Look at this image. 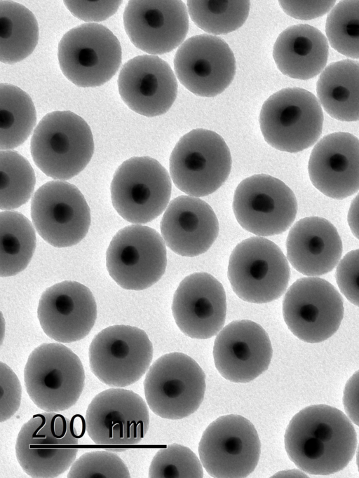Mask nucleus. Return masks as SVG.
Segmentation results:
<instances>
[{
	"instance_id": "nucleus-20",
	"label": "nucleus",
	"mask_w": 359,
	"mask_h": 478,
	"mask_svg": "<svg viewBox=\"0 0 359 478\" xmlns=\"http://www.w3.org/2000/svg\"><path fill=\"white\" fill-rule=\"evenodd\" d=\"M273 350L266 331L249 320L230 322L217 334L213 346L215 365L226 380L248 383L269 367Z\"/></svg>"
},
{
	"instance_id": "nucleus-24",
	"label": "nucleus",
	"mask_w": 359,
	"mask_h": 478,
	"mask_svg": "<svg viewBox=\"0 0 359 478\" xmlns=\"http://www.w3.org/2000/svg\"><path fill=\"white\" fill-rule=\"evenodd\" d=\"M310 180L326 196L341 200L359 190V139L337 132L323 137L309 161Z\"/></svg>"
},
{
	"instance_id": "nucleus-34",
	"label": "nucleus",
	"mask_w": 359,
	"mask_h": 478,
	"mask_svg": "<svg viewBox=\"0 0 359 478\" xmlns=\"http://www.w3.org/2000/svg\"><path fill=\"white\" fill-rule=\"evenodd\" d=\"M325 31L335 50L359 58V1H341L336 4L327 17Z\"/></svg>"
},
{
	"instance_id": "nucleus-15",
	"label": "nucleus",
	"mask_w": 359,
	"mask_h": 478,
	"mask_svg": "<svg viewBox=\"0 0 359 478\" xmlns=\"http://www.w3.org/2000/svg\"><path fill=\"white\" fill-rule=\"evenodd\" d=\"M233 211L238 224L257 236L285 232L293 223L297 202L281 180L265 174L247 177L238 185Z\"/></svg>"
},
{
	"instance_id": "nucleus-3",
	"label": "nucleus",
	"mask_w": 359,
	"mask_h": 478,
	"mask_svg": "<svg viewBox=\"0 0 359 478\" xmlns=\"http://www.w3.org/2000/svg\"><path fill=\"white\" fill-rule=\"evenodd\" d=\"M32 158L47 176L67 180L90 162L94 141L88 123L70 111L47 114L34 130L30 144Z\"/></svg>"
},
{
	"instance_id": "nucleus-28",
	"label": "nucleus",
	"mask_w": 359,
	"mask_h": 478,
	"mask_svg": "<svg viewBox=\"0 0 359 478\" xmlns=\"http://www.w3.org/2000/svg\"><path fill=\"white\" fill-rule=\"evenodd\" d=\"M320 105L341 121H359V62L344 60L330 64L316 84Z\"/></svg>"
},
{
	"instance_id": "nucleus-32",
	"label": "nucleus",
	"mask_w": 359,
	"mask_h": 478,
	"mask_svg": "<svg viewBox=\"0 0 359 478\" xmlns=\"http://www.w3.org/2000/svg\"><path fill=\"white\" fill-rule=\"evenodd\" d=\"M187 6L191 20L199 28L212 34H225L244 24L250 1L191 0Z\"/></svg>"
},
{
	"instance_id": "nucleus-16",
	"label": "nucleus",
	"mask_w": 359,
	"mask_h": 478,
	"mask_svg": "<svg viewBox=\"0 0 359 478\" xmlns=\"http://www.w3.org/2000/svg\"><path fill=\"white\" fill-rule=\"evenodd\" d=\"M88 435L97 445L131 446L139 444L149 428L147 403L137 393L111 388L96 395L85 416Z\"/></svg>"
},
{
	"instance_id": "nucleus-7",
	"label": "nucleus",
	"mask_w": 359,
	"mask_h": 478,
	"mask_svg": "<svg viewBox=\"0 0 359 478\" xmlns=\"http://www.w3.org/2000/svg\"><path fill=\"white\" fill-rule=\"evenodd\" d=\"M290 277L287 259L280 247L260 236L238 243L228 265V278L234 293L242 300L264 303L285 292Z\"/></svg>"
},
{
	"instance_id": "nucleus-33",
	"label": "nucleus",
	"mask_w": 359,
	"mask_h": 478,
	"mask_svg": "<svg viewBox=\"0 0 359 478\" xmlns=\"http://www.w3.org/2000/svg\"><path fill=\"white\" fill-rule=\"evenodd\" d=\"M1 200L2 210H11L25 204L31 197L36 182L29 161L13 150H1Z\"/></svg>"
},
{
	"instance_id": "nucleus-40",
	"label": "nucleus",
	"mask_w": 359,
	"mask_h": 478,
	"mask_svg": "<svg viewBox=\"0 0 359 478\" xmlns=\"http://www.w3.org/2000/svg\"><path fill=\"white\" fill-rule=\"evenodd\" d=\"M279 4L288 15L299 20H311L330 11L335 1H279Z\"/></svg>"
},
{
	"instance_id": "nucleus-13",
	"label": "nucleus",
	"mask_w": 359,
	"mask_h": 478,
	"mask_svg": "<svg viewBox=\"0 0 359 478\" xmlns=\"http://www.w3.org/2000/svg\"><path fill=\"white\" fill-rule=\"evenodd\" d=\"M165 242L154 228L133 224L118 231L106 253L109 274L121 287L143 290L157 282L167 264Z\"/></svg>"
},
{
	"instance_id": "nucleus-8",
	"label": "nucleus",
	"mask_w": 359,
	"mask_h": 478,
	"mask_svg": "<svg viewBox=\"0 0 359 478\" xmlns=\"http://www.w3.org/2000/svg\"><path fill=\"white\" fill-rule=\"evenodd\" d=\"M144 390L149 409L166 419H182L201 406L205 376L198 363L182 353L162 355L149 368Z\"/></svg>"
},
{
	"instance_id": "nucleus-22",
	"label": "nucleus",
	"mask_w": 359,
	"mask_h": 478,
	"mask_svg": "<svg viewBox=\"0 0 359 478\" xmlns=\"http://www.w3.org/2000/svg\"><path fill=\"white\" fill-rule=\"evenodd\" d=\"M172 312L175 321L186 336L207 339L223 328L226 299L222 285L207 273L185 277L173 295Z\"/></svg>"
},
{
	"instance_id": "nucleus-26",
	"label": "nucleus",
	"mask_w": 359,
	"mask_h": 478,
	"mask_svg": "<svg viewBox=\"0 0 359 478\" xmlns=\"http://www.w3.org/2000/svg\"><path fill=\"white\" fill-rule=\"evenodd\" d=\"M287 257L298 272L316 277L330 272L340 261L342 243L328 220L308 217L297 221L286 240Z\"/></svg>"
},
{
	"instance_id": "nucleus-9",
	"label": "nucleus",
	"mask_w": 359,
	"mask_h": 478,
	"mask_svg": "<svg viewBox=\"0 0 359 478\" xmlns=\"http://www.w3.org/2000/svg\"><path fill=\"white\" fill-rule=\"evenodd\" d=\"M57 57L68 80L89 88L102 86L116 74L122 52L119 41L108 28L86 23L64 34L58 44Z\"/></svg>"
},
{
	"instance_id": "nucleus-30",
	"label": "nucleus",
	"mask_w": 359,
	"mask_h": 478,
	"mask_svg": "<svg viewBox=\"0 0 359 478\" xmlns=\"http://www.w3.org/2000/svg\"><path fill=\"white\" fill-rule=\"evenodd\" d=\"M0 275L9 277L23 271L36 247V235L30 221L20 212L5 210L0 214Z\"/></svg>"
},
{
	"instance_id": "nucleus-4",
	"label": "nucleus",
	"mask_w": 359,
	"mask_h": 478,
	"mask_svg": "<svg viewBox=\"0 0 359 478\" xmlns=\"http://www.w3.org/2000/svg\"><path fill=\"white\" fill-rule=\"evenodd\" d=\"M85 371L78 355L60 343H45L29 354L24 369L26 391L46 412L73 407L85 385Z\"/></svg>"
},
{
	"instance_id": "nucleus-18",
	"label": "nucleus",
	"mask_w": 359,
	"mask_h": 478,
	"mask_svg": "<svg viewBox=\"0 0 359 478\" xmlns=\"http://www.w3.org/2000/svg\"><path fill=\"white\" fill-rule=\"evenodd\" d=\"M174 68L187 89L196 95L210 97L230 85L236 73V60L223 39L200 34L181 44L175 55Z\"/></svg>"
},
{
	"instance_id": "nucleus-1",
	"label": "nucleus",
	"mask_w": 359,
	"mask_h": 478,
	"mask_svg": "<svg viewBox=\"0 0 359 478\" xmlns=\"http://www.w3.org/2000/svg\"><path fill=\"white\" fill-rule=\"evenodd\" d=\"M284 442L290 459L302 471L315 475L344 469L357 446L349 418L325 404L309 406L296 414L287 427Z\"/></svg>"
},
{
	"instance_id": "nucleus-11",
	"label": "nucleus",
	"mask_w": 359,
	"mask_h": 478,
	"mask_svg": "<svg viewBox=\"0 0 359 478\" xmlns=\"http://www.w3.org/2000/svg\"><path fill=\"white\" fill-rule=\"evenodd\" d=\"M91 371L102 383L124 388L148 371L153 346L142 329L130 325L109 326L95 336L89 347Z\"/></svg>"
},
{
	"instance_id": "nucleus-19",
	"label": "nucleus",
	"mask_w": 359,
	"mask_h": 478,
	"mask_svg": "<svg viewBox=\"0 0 359 478\" xmlns=\"http://www.w3.org/2000/svg\"><path fill=\"white\" fill-rule=\"evenodd\" d=\"M125 30L142 51L164 54L180 46L189 29L188 12L180 0L129 1L123 13Z\"/></svg>"
},
{
	"instance_id": "nucleus-10",
	"label": "nucleus",
	"mask_w": 359,
	"mask_h": 478,
	"mask_svg": "<svg viewBox=\"0 0 359 478\" xmlns=\"http://www.w3.org/2000/svg\"><path fill=\"white\" fill-rule=\"evenodd\" d=\"M172 184L165 168L149 156L133 157L116 170L111 183L112 205L125 220L148 223L167 208Z\"/></svg>"
},
{
	"instance_id": "nucleus-38",
	"label": "nucleus",
	"mask_w": 359,
	"mask_h": 478,
	"mask_svg": "<svg viewBox=\"0 0 359 478\" xmlns=\"http://www.w3.org/2000/svg\"><path fill=\"white\" fill-rule=\"evenodd\" d=\"M1 400L0 422L10 419L19 409L22 398L20 381L7 364L0 363Z\"/></svg>"
},
{
	"instance_id": "nucleus-12",
	"label": "nucleus",
	"mask_w": 359,
	"mask_h": 478,
	"mask_svg": "<svg viewBox=\"0 0 359 478\" xmlns=\"http://www.w3.org/2000/svg\"><path fill=\"white\" fill-rule=\"evenodd\" d=\"M261 444L253 424L241 415L219 417L205 430L198 445L201 462L212 477L243 478L259 462Z\"/></svg>"
},
{
	"instance_id": "nucleus-43",
	"label": "nucleus",
	"mask_w": 359,
	"mask_h": 478,
	"mask_svg": "<svg viewBox=\"0 0 359 478\" xmlns=\"http://www.w3.org/2000/svg\"><path fill=\"white\" fill-rule=\"evenodd\" d=\"M356 463H357V466H358V472H359V446H358V449H357Z\"/></svg>"
},
{
	"instance_id": "nucleus-25",
	"label": "nucleus",
	"mask_w": 359,
	"mask_h": 478,
	"mask_svg": "<svg viewBox=\"0 0 359 478\" xmlns=\"http://www.w3.org/2000/svg\"><path fill=\"white\" fill-rule=\"evenodd\" d=\"M161 233L175 253L193 257L205 253L212 245L219 233V222L212 208L203 200L180 196L165 209Z\"/></svg>"
},
{
	"instance_id": "nucleus-14",
	"label": "nucleus",
	"mask_w": 359,
	"mask_h": 478,
	"mask_svg": "<svg viewBox=\"0 0 359 478\" xmlns=\"http://www.w3.org/2000/svg\"><path fill=\"white\" fill-rule=\"evenodd\" d=\"M341 294L328 281L307 277L296 280L283 301V315L291 332L300 340L316 343L331 337L344 317Z\"/></svg>"
},
{
	"instance_id": "nucleus-42",
	"label": "nucleus",
	"mask_w": 359,
	"mask_h": 478,
	"mask_svg": "<svg viewBox=\"0 0 359 478\" xmlns=\"http://www.w3.org/2000/svg\"><path fill=\"white\" fill-rule=\"evenodd\" d=\"M347 221L352 233L359 240V193L351 203Z\"/></svg>"
},
{
	"instance_id": "nucleus-6",
	"label": "nucleus",
	"mask_w": 359,
	"mask_h": 478,
	"mask_svg": "<svg viewBox=\"0 0 359 478\" xmlns=\"http://www.w3.org/2000/svg\"><path fill=\"white\" fill-rule=\"evenodd\" d=\"M231 168V156L225 141L206 129H194L182 136L170 157L175 185L188 196L198 198L222 186Z\"/></svg>"
},
{
	"instance_id": "nucleus-21",
	"label": "nucleus",
	"mask_w": 359,
	"mask_h": 478,
	"mask_svg": "<svg viewBox=\"0 0 359 478\" xmlns=\"http://www.w3.org/2000/svg\"><path fill=\"white\" fill-rule=\"evenodd\" d=\"M37 316L43 332L59 343L86 337L97 318V306L84 285L65 280L47 288L38 305Z\"/></svg>"
},
{
	"instance_id": "nucleus-29",
	"label": "nucleus",
	"mask_w": 359,
	"mask_h": 478,
	"mask_svg": "<svg viewBox=\"0 0 359 478\" xmlns=\"http://www.w3.org/2000/svg\"><path fill=\"white\" fill-rule=\"evenodd\" d=\"M39 39L34 15L13 1H0V60L15 64L28 57Z\"/></svg>"
},
{
	"instance_id": "nucleus-31",
	"label": "nucleus",
	"mask_w": 359,
	"mask_h": 478,
	"mask_svg": "<svg viewBox=\"0 0 359 478\" xmlns=\"http://www.w3.org/2000/svg\"><path fill=\"white\" fill-rule=\"evenodd\" d=\"M36 121L34 103L24 90L0 84V149L11 150L29 136Z\"/></svg>"
},
{
	"instance_id": "nucleus-37",
	"label": "nucleus",
	"mask_w": 359,
	"mask_h": 478,
	"mask_svg": "<svg viewBox=\"0 0 359 478\" xmlns=\"http://www.w3.org/2000/svg\"><path fill=\"white\" fill-rule=\"evenodd\" d=\"M335 278L344 296L359 307V249L348 252L340 260Z\"/></svg>"
},
{
	"instance_id": "nucleus-35",
	"label": "nucleus",
	"mask_w": 359,
	"mask_h": 478,
	"mask_svg": "<svg viewBox=\"0 0 359 478\" xmlns=\"http://www.w3.org/2000/svg\"><path fill=\"white\" fill-rule=\"evenodd\" d=\"M201 460L189 448L172 444L161 448L149 467L150 478H201L203 477Z\"/></svg>"
},
{
	"instance_id": "nucleus-5",
	"label": "nucleus",
	"mask_w": 359,
	"mask_h": 478,
	"mask_svg": "<svg viewBox=\"0 0 359 478\" xmlns=\"http://www.w3.org/2000/svg\"><path fill=\"white\" fill-rule=\"evenodd\" d=\"M323 113L319 101L300 88L282 89L263 104L259 125L265 141L285 152L302 151L321 135Z\"/></svg>"
},
{
	"instance_id": "nucleus-2",
	"label": "nucleus",
	"mask_w": 359,
	"mask_h": 478,
	"mask_svg": "<svg viewBox=\"0 0 359 478\" xmlns=\"http://www.w3.org/2000/svg\"><path fill=\"white\" fill-rule=\"evenodd\" d=\"M57 412L34 415L20 430L15 442L16 459L22 470L34 478H55L75 461L83 435L76 418Z\"/></svg>"
},
{
	"instance_id": "nucleus-17",
	"label": "nucleus",
	"mask_w": 359,
	"mask_h": 478,
	"mask_svg": "<svg viewBox=\"0 0 359 478\" xmlns=\"http://www.w3.org/2000/svg\"><path fill=\"white\" fill-rule=\"evenodd\" d=\"M33 224L40 236L56 247L79 243L90 224V211L81 191L73 184L50 181L35 192L31 203Z\"/></svg>"
},
{
	"instance_id": "nucleus-27",
	"label": "nucleus",
	"mask_w": 359,
	"mask_h": 478,
	"mask_svg": "<svg viewBox=\"0 0 359 478\" xmlns=\"http://www.w3.org/2000/svg\"><path fill=\"white\" fill-rule=\"evenodd\" d=\"M328 50L327 39L319 29L299 24L279 34L273 46V57L283 74L307 80L324 70Z\"/></svg>"
},
{
	"instance_id": "nucleus-36",
	"label": "nucleus",
	"mask_w": 359,
	"mask_h": 478,
	"mask_svg": "<svg viewBox=\"0 0 359 478\" xmlns=\"http://www.w3.org/2000/svg\"><path fill=\"white\" fill-rule=\"evenodd\" d=\"M68 478H129L125 462L115 453L97 450L86 452L76 459Z\"/></svg>"
},
{
	"instance_id": "nucleus-41",
	"label": "nucleus",
	"mask_w": 359,
	"mask_h": 478,
	"mask_svg": "<svg viewBox=\"0 0 359 478\" xmlns=\"http://www.w3.org/2000/svg\"><path fill=\"white\" fill-rule=\"evenodd\" d=\"M343 404L350 420L359 426V370L351 376L345 385Z\"/></svg>"
},
{
	"instance_id": "nucleus-23",
	"label": "nucleus",
	"mask_w": 359,
	"mask_h": 478,
	"mask_svg": "<svg viewBox=\"0 0 359 478\" xmlns=\"http://www.w3.org/2000/svg\"><path fill=\"white\" fill-rule=\"evenodd\" d=\"M119 94L133 111L147 117L162 115L174 103L177 93L176 77L164 60L156 55L132 58L121 68Z\"/></svg>"
},
{
	"instance_id": "nucleus-39",
	"label": "nucleus",
	"mask_w": 359,
	"mask_h": 478,
	"mask_svg": "<svg viewBox=\"0 0 359 478\" xmlns=\"http://www.w3.org/2000/svg\"><path fill=\"white\" fill-rule=\"evenodd\" d=\"M68 10L86 22L102 21L113 15L122 1H64Z\"/></svg>"
}]
</instances>
